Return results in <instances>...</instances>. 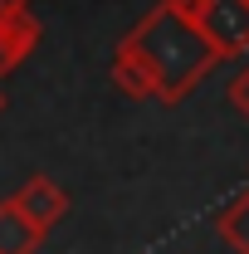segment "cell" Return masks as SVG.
Returning <instances> with one entry per match:
<instances>
[{
  "instance_id": "1",
  "label": "cell",
  "mask_w": 249,
  "mask_h": 254,
  "mask_svg": "<svg viewBox=\"0 0 249 254\" xmlns=\"http://www.w3.org/2000/svg\"><path fill=\"white\" fill-rule=\"evenodd\" d=\"M123 39L147 59L156 78V103H181L220 64V49L210 44V34L200 25H190L186 15H176L171 0H161L152 15H142Z\"/></svg>"
},
{
  "instance_id": "2",
  "label": "cell",
  "mask_w": 249,
  "mask_h": 254,
  "mask_svg": "<svg viewBox=\"0 0 249 254\" xmlns=\"http://www.w3.org/2000/svg\"><path fill=\"white\" fill-rule=\"evenodd\" d=\"M171 10L210 34L220 59L249 49V0H171Z\"/></svg>"
},
{
  "instance_id": "3",
  "label": "cell",
  "mask_w": 249,
  "mask_h": 254,
  "mask_svg": "<svg viewBox=\"0 0 249 254\" xmlns=\"http://www.w3.org/2000/svg\"><path fill=\"white\" fill-rule=\"evenodd\" d=\"M15 205H20V210L30 215V225L44 230V235L68 215V195H63V186H54L49 176H30L25 186L15 190Z\"/></svg>"
},
{
  "instance_id": "4",
  "label": "cell",
  "mask_w": 249,
  "mask_h": 254,
  "mask_svg": "<svg viewBox=\"0 0 249 254\" xmlns=\"http://www.w3.org/2000/svg\"><path fill=\"white\" fill-rule=\"evenodd\" d=\"M39 245H44V230L30 225V215L15 205V195L0 200V254H34Z\"/></svg>"
},
{
  "instance_id": "5",
  "label": "cell",
  "mask_w": 249,
  "mask_h": 254,
  "mask_svg": "<svg viewBox=\"0 0 249 254\" xmlns=\"http://www.w3.org/2000/svg\"><path fill=\"white\" fill-rule=\"evenodd\" d=\"M113 83L123 88L127 98H156V78L152 68H147V59L132 49V44H118V54H113Z\"/></svg>"
},
{
  "instance_id": "6",
  "label": "cell",
  "mask_w": 249,
  "mask_h": 254,
  "mask_svg": "<svg viewBox=\"0 0 249 254\" xmlns=\"http://www.w3.org/2000/svg\"><path fill=\"white\" fill-rule=\"evenodd\" d=\"M0 34H5V44H10L20 59H30L34 44H39V34H44V25L34 20L30 10H15V15H0Z\"/></svg>"
},
{
  "instance_id": "7",
  "label": "cell",
  "mask_w": 249,
  "mask_h": 254,
  "mask_svg": "<svg viewBox=\"0 0 249 254\" xmlns=\"http://www.w3.org/2000/svg\"><path fill=\"white\" fill-rule=\"evenodd\" d=\"M215 230L235 245L240 254H249V190L230 205V210H220V220H215Z\"/></svg>"
},
{
  "instance_id": "8",
  "label": "cell",
  "mask_w": 249,
  "mask_h": 254,
  "mask_svg": "<svg viewBox=\"0 0 249 254\" xmlns=\"http://www.w3.org/2000/svg\"><path fill=\"white\" fill-rule=\"evenodd\" d=\"M230 103H235V113H240V118H249V68L230 83Z\"/></svg>"
},
{
  "instance_id": "9",
  "label": "cell",
  "mask_w": 249,
  "mask_h": 254,
  "mask_svg": "<svg viewBox=\"0 0 249 254\" xmlns=\"http://www.w3.org/2000/svg\"><path fill=\"white\" fill-rule=\"evenodd\" d=\"M20 54H15V49H10V44H5V34H0V78H5V73H15V68H20Z\"/></svg>"
},
{
  "instance_id": "10",
  "label": "cell",
  "mask_w": 249,
  "mask_h": 254,
  "mask_svg": "<svg viewBox=\"0 0 249 254\" xmlns=\"http://www.w3.org/2000/svg\"><path fill=\"white\" fill-rule=\"evenodd\" d=\"M15 10H30V0H0V15H15Z\"/></svg>"
},
{
  "instance_id": "11",
  "label": "cell",
  "mask_w": 249,
  "mask_h": 254,
  "mask_svg": "<svg viewBox=\"0 0 249 254\" xmlns=\"http://www.w3.org/2000/svg\"><path fill=\"white\" fill-rule=\"evenodd\" d=\"M0 113H5V93H0Z\"/></svg>"
}]
</instances>
